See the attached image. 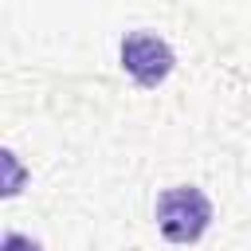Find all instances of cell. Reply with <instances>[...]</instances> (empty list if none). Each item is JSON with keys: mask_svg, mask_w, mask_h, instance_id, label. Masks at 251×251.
<instances>
[{"mask_svg": "<svg viewBox=\"0 0 251 251\" xmlns=\"http://www.w3.org/2000/svg\"><path fill=\"white\" fill-rule=\"evenodd\" d=\"M208 220H212V204H208V196H204L200 188H192V184H176V188L161 192V200H157V227H161L165 239H173V243H192V239H200L204 227H208Z\"/></svg>", "mask_w": 251, "mask_h": 251, "instance_id": "6da1fadb", "label": "cell"}, {"mask_svg": "<svg viewBox=\"0 0 251 251\" xmlns=\"http://www.w3.org/2000/svg\"><path fill=\"white\" fill-rule=\"evenodd\" d=\"M122 67L141 86H153L173 71V51H169L165 39H157L149 31H133V35L122 39Z\"/></svg>", "mask_w": 251, "mask_h": 251, "instance_id": "7a4b0ae2", "label": "cell"}, {"mask_svg": "<svg viewBox=\"0 0 251 251\" xmlns=\"http://www.w3.org/2000/svg\"><path fill=\"white\" fill-rule=\"evenodd\" d=\"M4 251H39V243H31V239L20 235V231H8V235H4Z\"/></svg>", "mask_w": 251, "mask_h": 251, "instance_id": "3957f363", "label": "cell"}]
</instances>
